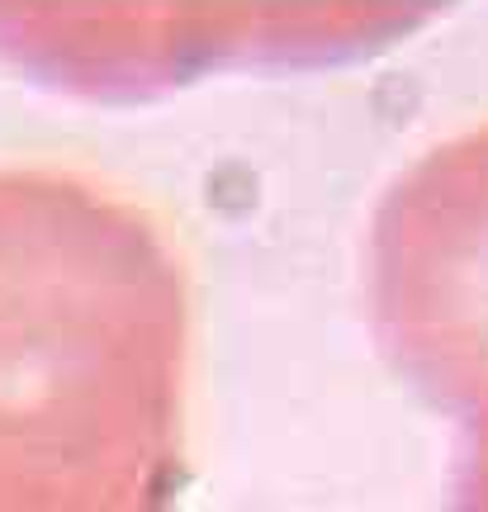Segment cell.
<instances>
[{
    "label": "cell",
    "mask_w": 488,
    "mask_h": 512,
    "mask_svg": "<svg viewBox=\"0 0 488 512\" xmlns=\"http://www.w3.org/2000/svg\"><path fill=\"white\" fill-rule=\"evenodd\" d=\"M190 304L133 209L0 181V456L176 484Z\"/></svg>",
    "instance_id": "1"
},
{
    "label": "cell",
    "mask_w": 488,
    "mask_h": 512,
    "mask_svg": "<svg viewBox=\"0 0 488 512\" xmlns=\"http://www.w3.org/2000/svg\"><path fill=\"white\" fill-rule=\"evenodd\" d=\"M370 323L422 399L488 451V124L427 152L370 233Z\"/></svg>",
    "instance_id": "2"
},
{
    "label": "cell",
    "mask_w": 488,
    "mask_h": 512,
    "mask_svg": "<svg viewBox=\"0 0 488 512\" xmlns=\"http://www.w3.org/2000/svg\"><path fill=\"white\" fill-rule=\"evenodd\" d=\"M162 479L86 475L0 456V512H171Z\"/></svg>",
    "instance_id": "3"
},
{
    "label": "cell",
    "mask_w": 488,
    "mask_h": 512,
    "mask_svg": "<svg viewBox=\"0 0 488 512\" xmlns=\"http://www.w3.org/2000/svg\"><path fill=\"white\" fill-rule=\"evenodd\" d=\"M451 512H488V451H465Z\"/></svg>",
    "instance_id": "4"
}]
</instances>
